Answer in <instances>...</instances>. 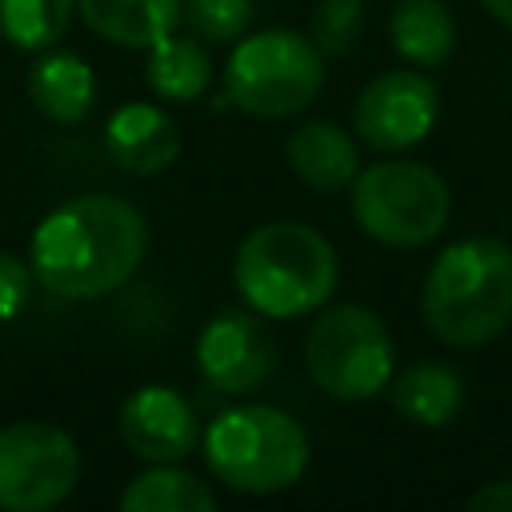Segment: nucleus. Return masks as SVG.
Returning <instances> with one entry per match:
<instances>
[{
  "mask_svg": "<svg viewBox=\"0 0 512 512\" xmlns=\"http://www.w3.org/2000/svg\"><path fill=\"white\" fill-rule=\"evenodd\" d=\"M28 96L52 124H80L96 100V72L76 52H44L28 72Z\"/></svg>",
  "mask_w": 512,
  "mask_h": 512,
  "instance_id": "2eb2a0df",
  "label": "nucleus"
},
{
  "mask_svg": "<svg viewBox=\"0 0 512 512\" xmlns=\"http://www.w3.org/2000/svg\"><path fill=\"white\" fill-rule=\"evenodd\" d=\"M388 388H392V408L416 428H444L456 420V412L464 404L460 372L448 364H436V360L408 364L400 376L392 372Z\"/></svg>",
  "mask_w": 512,
  "mask_h": 512,
  "instance_id": "dca6fc26",
  "label": "nucleus"
},
{
  "mask_svg": "<svg viewBox=\"0 0 512 512\" xmlns=\"http://www.w3.org/2000/svg\"><path fill=\"white\" fill-rule=\"evenodd\" d=\"M480 8L496 20V24H504V28H512V0H480Z\"/></svg>",
  "mask_w": 512,
  "mask_h": 512,
  "instance_id": "393cba45",
  "label": "nucleus"
},
{
  "mask_svg": "<svg viewBox=\"0 0 512 512\" xmlns=\"http://www.w3.org/2000/svg\"><path fill=\"white\" fill-rule=\"evenodd\" d=\"M184 24L204 44H236L252 24V0H184Z\"/></svg>",
  "mask_w": 512,
  "mask_h": 512,
  "instance_id": "4be33fe9",
  "label": "nucleus"
},
{
  "mask_svg": "<svg viewBox=\"0 0 512 512\" xmlns=\"http://www.w3.org/2000/svg\"><path fill=\"white\" fill-rule=\"evenodd\" d=\"M124 512H212L216 492L196 476L176 464H152L140 472L116 500Z\"/></svg>",
  "mask_w": 512,
  "mask_h": 512,
  "instance_id": "6ab92c4d",
  "label": "nucleus"
},
{
  "mask_svg": "<svg viewBox=\"0 0 512 512\" xmlns=\"http://www.w3.org/2000/svg\"><path fill=\"white\" fill-rule=\"evenodd\" d=\"M428 332L452 348L492 344L512 328V244L496 236H464L448 244L420 288Z\"/></svg>",
  "mask_w": 512,
  "mask_h": 512,
  "instance_id": "f03ea898",
  "label": "nucleus"
},
{
  "mask_svg": "<svg viewBox=\"0 0 512 512\" xmlns=\"http://www.w3.org/2000/svg\"><path fill=\"white\" fill-rule=\"evenodd\" d=\"M144 84L152 88V96H160L168 104L200 100L212 84V56H208L204 40L172 32L160 44H152L148 60H144Z\"/></svg>",
  "mask_w": 512,
  "mask_h": 512,
  "instance_id": "a211bd4d",
  "label": "nucleus"
},
{
  "mask_svg": "<svg viewBox=\"0 0 512 512\" xmlns=\"http://www.w3.org/2000/svg\"><path fill=\"white\" fill-rule=\"evenodd\" d=\"M348 188L360 232L384 248L432 244L452 212L444 176L420 160H376L360 168Z\"/></svg>",
  "mask_w": 512,
  "mask_h": 512,
  "instance_id": "423d86ee",
  "label": "nucleus"
},
{
  "mask_svg": "<svg viewBox=\"0 0 512 512\" xmlns=\"http://www.w3.org/2000/svg\"><path fill=\"white\" fill-rule=\"evenodd\" d=\"M232 280L252 312L268 320H296L328 304L340 280V260L328 236H320L312 224L272 220L240 240Z\"/></svg>",
  "mask_w": 512,
  "mask_h": 512,
  "instance_id": "7ed1b4c3",
  "label": "nucleus"
},
{
  "mask_svg": "<svg viewBox=\"0 0 512 512\" xmlns=\"http://www.w3.org/2000/svg\"><path fill=\"white\" fill-rule=\"evenodd\" d=\"M76 12L100 40L144 52L184 24V0H76Z\"/></svg>",
  "mask_w": 512,
  "mask_h": 512,
  "instance_id": "4468645a",
  "label": "nucleus"
},
{
  "mask_svg": "<svg viewBox=\"0 0 512 512\" xmlns=\"http://www.w3.org/2000/svg\"><path fill=\"white\" fill-rule=\"evenodd\" d=\"M388 40L412 68H440L456 52V16L444 0H396Z\"/></svg>",
  "mask_w": 512,
  "mask_h": 512,
  "instance_id": "f3484780",
  "label": "nucleus"
},
{
  "mask_svg": "<svg viewBox=\"0 0 512 512\" xmlns=\"http://www.w3.org/2000/svg\"><path fill=\"white\" fill-rule=\"evenodd\" d=\"M148 256V220L136 204L88 192L52 208L32 240L28 264L40 288L64 300H100L124 288Z\"/></svg>",
  "mask_w": 512,
  "mask_h": 512,
  "instance_id": "f257e3e1",
  "label": "nucleus"
},
{
  "mask_svg": "<svg viewBox=\"0 0 512 512\" xmlns=\"http://www.w3.org/2000/svg\"><path fill=\"white\" fill-rule=\"evenodd\" d=\"M284 160L312 192H344L360 172L356 140L332 120H304L284 140Z\"/></svg>",
  "mask_w": 512,
  "mask_h": 512,
  "instance_id": "ddd939ff",
  "label": "nucleus"
},
{
  "mask_svg": "<svg viewBox=\"0 0 512 512\" xmlns=\"http://www.w3.org/2000/svg\"><path fill=\"white\" fill-rule=\"evenodd\" d=\"M76 0H0V36L20 52H48L64 40Z\"/></svg>",
  "mask_w": 512,
  "mask_h": 512,
  "instance_id": "aec40b11",
  "label": "nucleus"
},
{
  "mask_svg": "<svg viewBox=\"0 0 512 512\" xmlns=\"http://www.w3.org/2000/svg\"><path fill=\"white\" fill-rule=\"evenodd\" d=\"M364 28V0H320L308 16V40L320 56H344Z\"/></svg>",
  "mask_w": 512,
  "mask_h": 512,
  "instance_id": "412c9836",
  "label": "nucleus"
},
{
  "mask_svg": "<svg viewBox=\"0 0 512 512\" xmlns=\"http://www.w3.org/2000/svg\"><path fill=\"white\" fill-rule=\"evenodd\" d=\"M440 120V92L424 68H392L368 80L352 104L356 136L376 152H404L428 140Z\"/></svg>",
  "mask_w": 512,
  "mask_h": 512,
  "instance_id": "1a4fd4ad",
  "label": "nucleus"
},
{
  "mask_svg": "<svg viewBox=\"0 0 512 512\" xmlns=\"http://www.w3.org/2000/svg\"><path fill=\"white\" fill-rule=\"evenodd\" d=\"M304 368L332 400H372L392 384L396 372L392 332L364 304H332L304 336Z\"/></svg>",
  "mask_w": 512,
  "mask_h": 512,
  "instance_id": "0eeeda50",
  "label": "nucleus"
},
{
  "mask_svg": "<svg viewBox=\"0 0 512 512\" xmlns=\"http://www.w3.org/2000/svg\"><path fill=\"white\" fill-rule=\"evenodd\" d=\"M324 88V56L308 32L264 28L240 36L224 64V100L256 120L304 112Z\"/></svg>",
  "mask_w": 512,
  "mask_h": 512,
  "instance_id": "39448f33",
  "label": "nucleus"
},
{
  "mask_svg": "<svg viewBox=\"0 0 512 512\" xmlns=\"http://www.w3.org/2000/svg\"><path fill=\"white\" fill-rule=\"evenodd\" d=\"M80 480L76 440L44 420H16L0 428V508L48 512L72 496Z\"/></svg>",
  "mask_w": 512,
  "mask_h": 512,
  "instance_id": "6e6552de",
  "label": "nucleus"
},
{
  "mask_svg": "<svg viewBox=\"0 0 512 512\" xmlns=\"http://www.w3.org/2000/svg\"><path fill=\"white\" fill-rule=\"evenodd\" d=\"M196 368L212 388L228 396H248L264 388L268 376L276 372V340L264 328L260 312L252 308L216 312L196 336Z\"/></svg>",
  "mask_w": 512,
  "mask_h": 512,
  "instance_id": "9d476101",
  "label": "nucleus"
},
{
  "mask_svg": "<svg viewBox=\"0 0 512 512\" xmlns=\"http://www.w3.org/2000/svg\"><path fill=\"white\" fill-rule=\"evenodd\" d=\"M104 152L132 176H156L180 156L176 120L148 100L120 104L104 124Z\"/></svg>",
  "mask_w": 512,
  "mask_h": 512,
  "instance_id": "f8f14e48",
  "label": "nucleus"
},
{
  "mask_svg": "<svg viewBox=\"0 0 512 512\" xmlns=\"http://www.w3.org/2000/svg\"><path fill=\"white\" fill-rule=\"evenodd\" d=\"M32 264L8 248H0V324L16 320L32 296Z\"/></svg>",
  "mask_w": 512,
  "mask_h": 512,
  "instance_id": "5701e85b",
  "label": "nucleus"
},
{
  "mask_svg": "<svg viewBox=\"0 0 512 512\" xmlns=\"http://www.w3.org/2000/svg\"><path fill=\"white\" fill-rule=\"evenodd\" d=\"M312 460L308 432L272 404L224 408L204 428L208 472L244 496H272L292 488Z\"/></svg>",
  "mask_w": 512,
  "mask_h": 512,
  "instance_id": "20e7f679",
  "label": "nucleus"
},
{
  "mask_svg": "<svg viewBox=\"0 0 512 512\" xmlns=\"http://www.w3.org/2000/svg\"><path fill=\"white\" fill-rule=\"evenodd\" d=\"M120 436L148 464H180L200 444L196 408L168 384H140L120 404Z\"/></svg>",
  "mask_w": 512,
  "mask_h": 512,
  "instance_id": "9b49d317",
  "label": "nucleus"
},
{
  "mask_svg": "<svg viewBox=\"0 0 512 512\" xmlns=\"http://www.w3.org/2000/svg\"><path fill=\"white\" fill-rule=\"evenodd\" d=\"M468 512H512V480H484L468 504Z\"/></svg>",
  "mask_w": 512,
  "mask_h": 512,
  "instance_id": "b1692460",
  "label": "nucleus"
}]
</instances>
